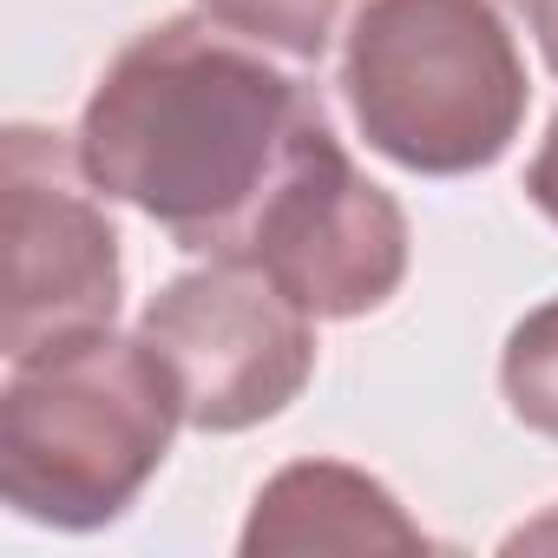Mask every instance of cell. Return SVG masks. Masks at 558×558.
<instances>
[{
	"label": "cell",
	"instance_id": "7",
	"mask_svg": "<svg viewBox=\"0 0 558 558\" xmlns=\"http://www.w3.org/2000/svg\"><path fill=\"white\" fill-rule=\"evenodd\" d=\"M421 525L395 506V493L342 460L283 466L243 525V551H421Z\"/></svg>",
	"mask_w": 558,
	"mask_h": 558
},
{
	"label": "cell",
	"instance_id": "10",
	"mask_svg": "<svg viewBox=\"0 0 558 558\" xmlns=\"http://www.w3.org/2000/svg\"><path fill=\"white\" fill-rule=\"evenodd\" d=\"M525 197L538 204V217H545V223H558V112H551V125H545L538 158L525 165Z\"/></svg>",
	"mask_w": 558,
	"mask_h": 558
},
{
	"label": "cell",
	"instance_id": "9",
	"mask_svg": "<svg viewBox=\"0 0 558 558\" xmlns=\"http://www.w3.org/2000/svg\"><path fill=\"white\" fill-rule=\"evenodd\" d=\"M197 8L256 47H276L290 60H323L349 0H197Z\"/></svg>",
	"mask_w": 558,
	"mask_h": 558
},
{
	"label": "cell",
	"instance_id": "11",
	"mask_svg": "<svg viewBox=\"0 0 558 558\" xmlns=\"http://www.w3.org/2000/svg\"><path fill=\"white\" fill-rule=\"evenodd\" d=\"M512 14H519V21H525V34L538 40L545 66L558 73V0H512Z\"/></svg>",
	"mask_w": 558,
	"mask_h": 558
},
{
	"label": "cell",
	"instance_id": "4",
	"mask_svg": "<svg viewBox=\"0 0 558 558\" xmlns=\"http://www.w3.org/2000/svg\"><path fill=\"white\" fill-rule=\"evenodd\" d=\"M236 263H256L290 303L316 323H355L381 310L408 276V217L401 204L342 151L329 112L316 106L256 197L243 236L230 243Z\"/></svg>",
	"mask_w": 558,
	"mask_h": 558
},
{
	"label": "cell",
	"instance_id": "12",
	"mask_svg": "<svg viewBox=\"0 0 558 558\" xmlns=\"http://www.w3.org/2000/svg\"><path fill=\"white\" fill-rule=\"evenodd\" d=\"M506 551H558V506H551L545 519H532V525L506 532Z\"/></svg>",
	"mask_w": 558,
	"mask_h": 558
},
{
	"label": "cell",
	"instance_id": "1",
	"mask_svg": "<svg viewBox=\"0 0 558 558\" xmlns=\"http://www.w3.org/2000/svg\"><path fill=\"white\" fill-rule=\"evenodd\" d=\"M316 106V86L276 73L256 40L178 14L99 73L73 145L99 197L145 210L184 250L230 256Z\"/></svg>",
	"mask_w": 558,
	"mask_h": 558
},
{
	"label": "cell",
	"instance_id": "8",
	"mask_svg": "<svg viewBox=\"0 0 558 558\" xmlns=\"http://www.w3.org/2000/svg\"><path fill=\"white\" fill-rule=\"evenodd\" d=\"M499 388H506L512 421H525L532 434L558 440V296L538 303V310L506 336Z\"/></svg>",
	"mask_w": 558,
	"mask_h": 558
},
{
	"label": "cell",
	"instance_id": "2",
	"mask_svg": "<svg viewBox=\"0 0 558 558\" xmlns=\"http://www.w3.org/2000/svg\"><path fill=\"white\" fill-rule=\"evenodd\" d=\"M184 401L158 349L86 329L14 362L0 395V493L21 519L93 532L112 525L165 466Z\"/></svg>",
	"mask_w": 558,
	"mask_h": 558
},
{
	"label": "cell",
	"instance_id": "3",
	"mask_svg": "<svg viewBox=\"0 0 558 558\" xmlns=\"http://www.w3.org/2000/svg\"><path fill=\"white\" fill-rule=\"evenodd\" d=\"M362 138L421 178L506 158L525 125V66L493 0H362L342 47Z\"/></svg>",
	"mask_w": 558,
	"mask_h": 558
},
{
	"label": "cell",
	"instance_id": "6",
	"mask_svg": "<svg viewBox=\"0 0 558 558\" xmlns=\"http://www.w3.org/2000/svg\"><path fill=\"white\" fill-rule=\"evenodd\" d=\"M138 336L171 368L197 434H243L283 414L316 368V316L236 256L171 276L145 303Z\"/></svg>",
	"mask_w": 558,
	"mask_h": 558
},
{
	"label": "cell",
	"instance_id": "5",
	"mask_svg": "<svg viewBox=\"0 0 558 558\" xmlns=\"http://www.w3.org/2000/svg\"><path fill=\"white\" fill-rule=\"evenodd\" d=\"M80 145L40 125H8L0 138V243H8V310L0 349L8 362L106 329L119 316V230Z\"/></svg>",
	"mask_w": 558,
	"mask_h": 558
}]
</instances>
